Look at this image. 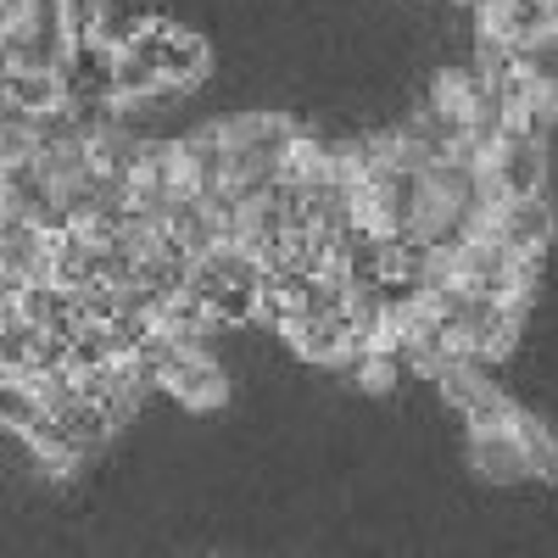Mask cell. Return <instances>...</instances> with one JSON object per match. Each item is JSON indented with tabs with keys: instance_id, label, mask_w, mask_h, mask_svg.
Masks as SVG:
<instances>
[{
	"instance_id": "obj_4",
	"label": "cell",
	"mask_w": 558,
	"mask_h": 558,
	"mask_svg": "<svg viewBox=\"0 0 558 558\" xmlns=\"http://www.w3.org/2000/svg\"><path fill=\"white\" fill-rule=\"evenodd\" d=\"M0 274L23 279V286L51 279V235L28 218H0Z\"/></svg>"
},
{
	"instance_id": "obj_1",
	"label": "cell",
	"mask_w": 558,
	"mask_h": 558,
	"mask_svg": "<svg viewBox=\"0 0 558 558\" xmlns=\"http://www.w3.org/2000/svg\"><path fill=\"white\" fill-rule=\"evenodd\" d=\"M481 173H486L497 202L542 196L547 191V146H542V134H502L497 146L486 151Z\"/></svg>"
},
{
	"instance_id": "obj_5",
	"label": "cell",
	"mask_w": 558,
	"mask_h": 558,
	"mask_svg": "<svg viewBox=\"0 0 558 558\" xmlns=\"http://www.w3.org/2000/svg\"><path fill=\"white\" fill-rule=\"evenodd\" d=\"M7 96L17 101V112L39 118V112H57V107L68 101V84H62V73H51V68H17V73L7 78Z\"/></svg>"
},
{
	"instance_id": "obj_6",
	"label": "cell",
	"mask_w": 558,
	"mask_h": 558,
	"mask_svg": "<svg viewBox=\"0 0 558 558\" xmlns=\"http://www.w3.org/2000/svg\"><path fill=\"white\" fill-rule=\"evenodd\" d=\"M458 7H470V12H481V7H486V0H458Z\"/></svg>"
},
{
	"instance_id": "obj_2",
	"label": "cell",
	"mask_w": 558,
	"mask_h": 558,
	"mask_svg": "<svg viewBox=\"0 0 558 558\" xmlns=\"http://www.w3.org/2000/svg\"><path fill=\"white\" fill-rule=\"evenodd\" d=\"M486 229H492V235H497L508 252H520V257H542V252L553 246L558 218H553L547 196H525V202H497V207H492V218H486Z\"/></svg>"
},
{
	"instance_id": "obj_3",
	"label": "cell",
	"mask_w": 558,
	"mask_h": 558,
	"mask_svg": "<svg viewBox=\"0 0 558 558\" xmlns=\"http://www.w3.org/2000/svg\"><path fill=\"white\" fill-rule=\"evenodd\" d=\"M157 391L179 397L184 408H218L229 397V380L213 363V352H173L162 363V375H157Z\"/></svg>"
},
{
	"instance_id": "obj_7",
	"label": "cell",
	"mask_w": 558,
	"mask_h": 558,
	"mask_svg": "<svg viewBox=\"0 0 558 558\" xmlns=\"http://www.w3.org/2000/svg\"><path fill=\"white\" fill-rule=\"evenodd\" d=\"M0 380H12V375H7V363H0Z\"/></svg>"
}]
</instances>
